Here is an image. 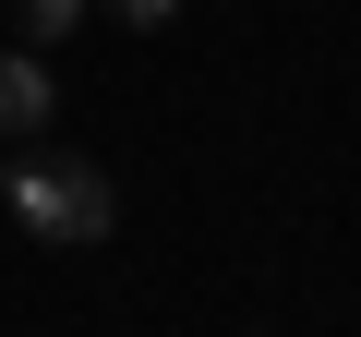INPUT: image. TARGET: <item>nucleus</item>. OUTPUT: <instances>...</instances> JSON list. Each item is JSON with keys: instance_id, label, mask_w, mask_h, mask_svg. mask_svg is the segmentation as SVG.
I'll return each instance as SVG.
<instances>
[{"instance_id": "obj_1", "label": "nucleus", "mask_w": 361, "mask_h": 337, "mask_svg": "<svg viewBox=\"0 0 361 337\" xmlns=\"http://www.w3.org/2000/svg\"><path fill=\"white\" fill-rule=\"evenodd\" d=\"M0 205H13L25 241H49V253H97L109 217H121L97 157H0Z\"/></svg>"}, {"instance_id": "obj_2", "label": "nucleus", "mask_w": 361, "mask_h": 337, "mask_svg": "<svg viewBox=\"0 0 361 337\" xmlns=\"http://www.w3.org/2000/svg\"><path fill=\"white\" fill-rule=\"evenodd\" d=\"M49 109H61L49 61H37V49H0V145H37V133H49Z\"/></svg>"}, {"instance_id": "obj_3", "label": "nucleus", "mask_w": 361, "mask_h": 337, "mask_svg": "<svg viewBox=\"0 0 361 337\" xmlns=\"http://www.w3.org/2000/svg\"><path fill=\"white\" fill-rule=\"evenodd\" d=\"M13 25H25V49H61L85 25V0H13Z\"/></svg>"}, {"instance_id": "obj_4", "label": "nucleus", "mask_w": 361, "mask_h": 337, "mask_svg": "<svg viewBox=\"0 0 361 337\" xmlns=\"http://www.w3.org/2000/svg\"><path fill=\"white\" fill-rule=\"evenodd\" d=\"M85 13H109V25H133V37H169L180 0H85Z\"/></svg>"}]
</instances>
